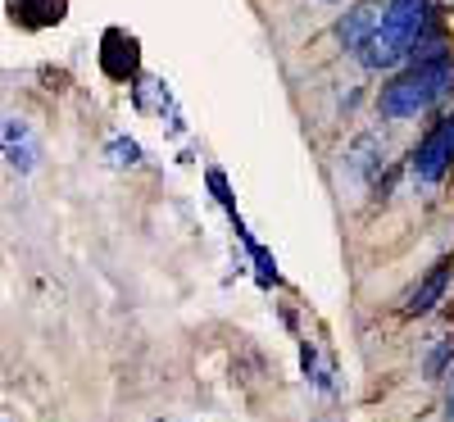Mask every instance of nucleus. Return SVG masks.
Here are the masks:
<instances>
[{"instance_id": "obj_1", "label": "nucleus", "mask_w": 454, "mask_h": 422, "mask_svg": "<svg viewBox=\"0 0 454 422\" xmlns=\"http://www.w3.org/2000/svg\"><path fill=\"white\" fill-rule=\"evenodd\" d=\"M450 87H454V55L432 59V64H404L377 91V113L387 123H409L419 113H427L432 105H441L450 96Z\"/></svg>"}, {"instance_id": "obj_2", "label": "nucleus", "mask_w": 454, "mask_h": 422, "mask_svg": "<svg viewBox=\"0 0 454 422\" xmlns=\"http://www.w3.org/2000/svg\"><path fill=\"white\" fill-rule=\"evenodd\" d=\"M377 27L391 32L395 42L413 46L423 32L441 27V5H436V0H387V10H382V19H377Z\"/></svg>"}, {"instance_id": "obj_3", "label": "nucleus", "mask_w": 454, "mask_h": 422, "mask_svg": "<svg viewBox=\"0 0 454 422\" xmlns=\"http://www.w3.org/2000/svg\"><path fill=\"white\" fill-rule=\"evenodd\" d=\"M450 164H454V137H450V128H445V119H441V123H432V128L423 132L419 145H413L409 173L419 177L423 186H436V182H445Z\"/></svg>"}, {"instance_id": "obj_4", "label": "nucleus", "mask_w": 454, "mask_h": 422, "mask_svg": "<svg viewBox=\"0 0 454 422\" xmlns=\"http://www.w3.org/2000/svg\"><path fill=\"white\" fill-rule=\"evenodd\" d=\"M387 155H391V145H387L382 132H359V137L350 141V150L340 155V173H346L350 182H359V186H368V182L382 177Z\"/></svg>"}, {"instance_id": "obj_5", "label": "nucleus", "mask_w": 454, "mask_h": 422, "mask_svg": "<svg viewBox=\"0 0 454 422\" xmlns=\"http://www.w3.org/2000/svg\"><path fill=\"white\" fill-rule=\"evenodd\" d=\"M100 68H105L109 82H137V73H141V46H137V36L123 32V27H109L100 36Z\"/></svg>"}, {"instance_id": "obj_6", "label": "nucleus", "mask_w": 454, "mask_h": 422, "mask_svg": "<svg viewBox=\"0 0 454 422\" xmlns=\"http://www.w3.org/2000/svg\"><path fill=\"white\" fill-rule=\"evenodd\" d=\"M450 277H454V263L450 259H436L427 273L419 277V286L409 291V300H404V314L409 318H423V314H432L436 304L445 300V291H450Z\"/></svg>"}, {"instance_id": "obj_7", "label": "nucleus", "mask_w": 454, "mask_h": 422, "mask_svg": "<svg viewBox=\"0 0 454 422\" xmlns=\"http://www.w3.org/2000/svg\"><path fill=\"white\" fill-rule=\"evenodd\" d=\"M355 59L368 68V73H395V68H404V59H409V46L404 42H395L391 32H382V27H372V36L355 51Z\"/></svg>"}, {"instance_id": "obj_8", "label": "nucleus", "mask_w": 454, "mask_h": 422, "mask_svg": "<svg viewBox=\"0 0 454 422\" xmlns=\"http://www.w3.org/2000/svg\"><path fill=\"white\" fill-rule=\"evenodd\" d=\"M377 19H382V14H377V5H372V0H359V5H346V14L336 19V42H340V51H346V55H355V51L368 42V36H372Z\"/></svg>"}, {"instance_id": "obj_9", "label": "nucleus", "mask_w": 454, "mask_h": 422, "mask_svg": "<svg viewBox=\"0 0 454 422\" xmlns=\"http://www.w3.org/2000/svg\"><path fill=\"white\" fill-rule=\"evenodd\" d=\"M0 145H5L10 168H19V173H32V168H36V160H42V145H36V137L27 132V123H23V119H5Z\"/></svg>"}, {"instance_id": "obj_10", "label": "nucleus", "mask_w": 454, "mask_h": 422, "mask_svg": "<svg viewBox=\"0 0 454 422\" xmlns=\"http://www.w3.org/2000/svg\"><path fill=\"white\" fill-rule=\"evenodd\" d=\"M10 10L23 27H55L68 14V0H10Z\"/></svg>"}, {"instance_id": "obj_11", "label": "nucleus", "mask_w": 454, "mask_h": 422, "mask_svg": "<svg viewBox=\"0 0 454 422\" xmlns=\"http://www.w3.org/2000/svg\"><path fill=\"white\" fill-rule=\"evenodd\" d=\"M105 160H109L114 168H137V164H141V145H137L132 137H109Z\"/></svg>"}, {"instance_id": "obj_12", "label": "nucleus", "mask_w": 454, "mask_h": 422, "mask_svg": "<svg viewBox=\"0 0 454 422\" xmlns=\"http://www.w3.org/2000/svg\"><path fill=\"white\" fill-rule=\"evenodd\" d=\"M450 368H454V340H445V336H441V340L432 345L427 363H423V377H427V381H445V372H450Z\"/></svg>"}, {"instance_id": "obj_13", "label": "nucleus", "mask_w": 454, "mask_h": 422, "mask_svg": "<svg viewBox=\"0 0 454 422\" xmlns=\"http://www.w3.org/2000/svg\"><path fill=\"white\" fill-rule=\"evenodd\" d=\"M300 368H305V377L314 381V387L332 391V368L318 363V350H314V340H300Z\"/></svg>"}, {"instance_id": "obj_14", "label": "nucleus", "mask_w": 454, "mask_h": 422, "mask_svg": "<svg viewBox=\"0 0 454 422\" xmlns=\"http://www.w3.org/2000/svg\"><path fill=\"white\" fill-rule=\"evenodd\" d=\"M246 254L254 259V277H259V286H263V291L278 286V259H273L269 250H263L259 241H250V246H246Z\"/></svg>"}, {"instance_id": "obj_15", "label": "nucleus", "mask_w": 454, "mask_h": 422, "mask_svg": "<svg viewBox=\"0 0 454 422\" xmlns=\"http://www.w3.org/2000/svg\"><path fill=\"white\" fill-rule=\"evenodd\" d=\"M205 186L214 191V200L223 205V214H237V196H232V182H227V173H223V168H209V173H205Z\"/></svg>"}, {"instance_id": "obj_16", "label": "nucleus", "mask_w": 454, "mask_h": 422, "mask_svg": "<svg viewBox=\"0 0 454 422\" xmlns=\"http://www.w3.org/2000/svg\"><path fill=\"white\" fill-rule=\"evenodd\" d=\"M445 377H450V395H445V422H454V368H450Z\"/></svg>"}, {"instance_id": "obj_17", "label": "nucleus", "mask_w": 454, "mask_h": 422, "mask_svg": "<svg viewBox=\"0 0 454 422\" xmlns=\"http://www.w3.org/2000/svg\"><path fill=\"white\" fill-rule=\"evenodd\" d=\"M323 5H340V0H323Z\"/></svg>"}]
</instances>
